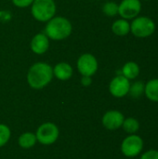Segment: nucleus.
I'll return each mask as SVG.
<instances>
[{"instance_id":"423d86ee","label":"nucleus","mask_w":158,"mask_h":159,"mask_svg":"<svg viewBox=\"0 0 158 159\" xmlns=\"http://www.w3.org/2000/svg\"><path fill=\"white\" fill-rule=\"evenodd\" d=\"M76 67L82 76H92L98 71V60L91 53H84L77 59Z\"/></svg>"},{"instance_id":"39448f33","label":"nucleus","mask_w":158,"mask_h":159,"mask_svg":"<svg viewBox=\"0 0 158 159\" xmlns=\"http://www.w3.org/2000/svg\"><path fill=\"white\" fill-rule=\"evenodd\" d=\"M143 140L137 134H129L121 143V152L127 157H136L143 150Z\"/></svg>"},{"instance_id":"4be33fe9","label":"nucleus","mask_w":158,"mask_h":159,"mask_svg":"<svg viewBox=\"0 0 158 159\" xmlns=\"http://www.w3.org/2000/svg\"><path fill=\"white\" fill-rule=\"evenodd\" d=\"M13 5L19 8H24V7H31V5L33 4L34 0H11Z\"/></svg>"},{"instance_id":"20e7f679","label":"nucleus","mask_w":158,"mask_h":159,"mask_svg":"<svg viewBox=\"0 0 158 159\" xmlns=\"http://www.w3.org/2000/svg\"><path fill=\"white\" fill-rule=\"evenodd\" d=\"M156 31L155 21L144 16H138L130 23L131 34L138 38H146L151 36Z\"/></svg>"},{"instance_id":"412c9836","label":"nucleus","mask_w":158,"mask_h":159,"mask_svg":"<svg viewBox=\"0 0 158 159\" xmlns=\"http://www.w3.org/2000/svg\"><path fill=\"white\" fill-rule=\"evenodd\" d=\"M140 159H158V150L151 149L142 154Z\"/></svg>"},{"instance_id":"9d476101","label":"nucleus","mask_w":158,"mask_h":159,"mask_svg":"<svg viewBox=\"0 0 158 159\" xmlns=\"http://www.w3.org/2000/svg\"><path fill=\"white\" fill-rule=\"evenodd\" d=\"M124 115L116 110H111L104 114L102 116V125L109 130H115L122 127L124 122Z\"/></svg>"},{"instance_id":"0eeeda50","label":"nucleus","mask_w":158,"mask_h":159,"mask_svg":"<svg viewBox=\"0 0 158 159\" xmlns=\"http://www.w3.org/2000/svg\"><path fill=\"white\" fill-rule=\"evenodd\" d=\"M35 136L40 143L49 145L57 141L59 137V129L53 123H44L38 128Z\"/></svg>"},{"instance_id":"6ab92c4d","label":"nucleus","mask_w":158,"mask_h":159,"mask_svg":"<svg viewBox=\"0 0 158 159\" xmlns=\"http://www.w3.org/2000/svg\"><path fill=\"white\" fill-rule=\"evenodd\" d=\"M102 12L108 17H115L118 15V4L113 1L106 2L102 6Z\"/></svg>"},{"instance_id":"f03ea898","label":"nucleus","mask_w":158,"mask_h":159,"mask_svg":"<svg viewBox=\"0 0 158 159\" xmlns=\"http://www.w3.org/2000/svg\"><path fill=\"white\" fill-rule=\"evenodd\" d=\"M73 31L71 21L61 16H54L49 20L45 27L44 34L51 40L61 41L68 38Z\"/></svg>"},{"instance_id":"a211bd4d","label":"nucleus","mask_w":158,"mask_h":159,"mask_svg":"<svg viewBox=\"0 0 158 159\" xmlns=\"http://www.w3.org/2000/svg\"><path fill=\"white\" fill-rule=\"evenodd\" d=\"M144 89H145V84L142 81H136V82L130 84L129 94L132 98L138 99L144 94Z\"/></svg>"},{"instance_id":"aec40b11","label":"nucleus","mask_w":158,"mask_h":159,"mask_svg":"<svg viewBox=\"0 0 158 159\" xmlns=\"http://www.w3.org/2000/svg\"><path fill=\"white\" fill-rule=\"evenodd\" d=\"M10 138L9 128L4 124H0V147L4 146Z\"/></svg>"},{"instance_id":"2eb2a0df","label":"nucleus","mask_w":158,"mask_h":159,"mask_svg":"<svg viewBox=\"0 0 158 159\" xmlns=\"http://www.w3.org/2000/svg\"><path fill=\"white\" fill-rule=\"evenodd\" d=\"M144 95L149 101L158 102V78L151 79L145 84Z\"/></svg>"},{"instance_id":"f257e3e1","label":"nucleus","mask_w":158,"mask_h":159,"mask_svg":"<svg viewBox=\"0 0 158 159\" xmlns=\"http://www.w3.org/2000/svg\"><path fill=\"white\" fill-rule=\"evenodd\" d=\"M53 68L46 62L34 63L28 70L27 82L34 89H41L47 86L53 78Z\"/></svg>"},{"instance_id":"dca6fc26","label":"nucleus","mask_w":158,"mask_h":159,"mask_svg":"<svg viewBox=\"0 0 158 159\" xmlns=\"http://www.w3.org/2000/svg\"><path fill=\"white\" fill-rule=\"evenodd\" d=\"M122 128L129 134H136L140 129V122L134 117H128L124 119Z\"/></svg>"},{"instance_id":"9b49d317","label":"nucleus","mask_w":158,"mask_h":159,"mask_svg":"<svg viewBox=\"0 0 158 159\" xmlns=\"http://www.w3.org/2000/svg\"><path fill=\"white\" fill-rule=\"evenodd\" d=\"M30 48L34 54L43 55L49 48V38L44 33H38L32 38Z\"/></svg>"},{"instance_id":"f8f14e48","label":"nucleus","mask_w":158,"mask_h":159,"mask_svg":"<svg viewBox=\"0 0 158 159\" xmlns=\"http://www.w3.org/2000/svg\"><path fill=\"white\" fill-rule=\"evenodd\" d=\"M53 68V75L61 81H65L68 80L72 77L73 73H74V69L73 67L67 63V62H59L57 63Z\"/></svg>"},{"instance_id":"7ed1b4c3","label":"nucleus","mask_w":158,"mask_h":159,"mask_svg":"<svg viewBox=\"0 0 158 159\" xmlns=\"http://www.w3.org/2000/svg\"><path fill=\"white\" fill-rule=\"evenodd\" d=\"M57 11L54 0H34L31 5V14L34 20L40 22H47Z\"/></svg>"},{"instance_id":"4468645a","label":"nucleus","mask_w":158,"mask_h":159,"mask_svg":"<svg viewBox=\"0 0 158 159\" xmlns=\"http://www.w3.org/2000/svg\"><path fill=\"white\" fill-rule=\"evenodd\" d=\"M112 32L117 36H125L130 33V23L128 20L118 19L113 22Z\"/></svg>"},{"instance_id":"1a4fd4ad","label":"nucleus","mask_w":158,"mask_h":159,"mask_svg":"<svg viewBox=\"0 0 158 159\" xmlns=\"http://www.w3.org/2000/svg\"><path fill=\"white\" fill-rule=\"evenodd\" d=\"M130 82L122 75L114 77L109 84V91L115 98H123L129 94Z\"/></svg>"},{"instance_id":"ddd939ff","label":"nucleus","mask_w":158,"mask_h":159,"mask_svg":"<svg viewBox=\"0 0 158 159\" xmlns=\"http://www.w3.org/2000/svg\"><path fill=\"white\" fill-rule=\"evenodd\" d=\"M140 66L135 61H128L126 62L121 70V75H124L129 80L136 79L140 75Z\"/></svg>"},{"instance_id":"f3484780","label":"nucleus","mask_w":158,"mask_h":159,"mask_svg":"<svg viewBox=\"0 0 158 159\" xmlns=\"http://www.w3.org/2000/svg\"><path fill=\"white\" fill-rule=\"evenodd\" d=\"M36 136L33 133H30V132H26V133H23L22 135L20 136L19 138V144L20 147L22 148H25V149H28V148H31L33 147L35 143H36Z\"/></svg>"},{"instance_id":"6e6552de","label":"nucleus","mask_w":158,"mask_h":159,"mask_svg":"<svg viewBox=\"0 0 158 159\" xmlns=\"http://www.w3.org/2000/svg\"><path fill=\"white\" fill-rule=\"evenodd\" d=\"M142 10L140 0H122L118 5V15L125 20H133L139 16Z\"/></svg>"},{"instance_id":"5701e85b","label":"nucleus","mask_w":158,"mask_h":159,"mask_svg":"<svg viewBox=\"0 0 158 159\" xmlns=\"http://www.w3.org/2000/svg\"><path fill=\"white\" fill-rule=\"evenodd\" d=\"M91 83H92L91 76H82V78H81V84L84 87H88V86L91 85Z\"/></svg>"}]
</instances>
